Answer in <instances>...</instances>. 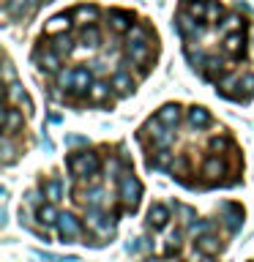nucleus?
<instances>
[{
	"label": "nucleus",
	"mask_w": 254,
	"mask_h": 262,
	"mask_svg": "<svg viewBox=\"0 0 254 262\" xmlns=\"http://www.w3.org/2000/svg\"><path fill=\"white\" fill-rule=\"evenodd\" d=\"M96 82V74L85 69V66H71V69H66L57 74V88H63L66 93H77V96H88V90L93 88Z\"/></svg>",
	"instance_id": "f257e3e1"
},
{
	"label": "nucleus",
	"mask_w": 254,
	"mask_h": 262,
	"mask_svg": "<svg viewBox=\"0 0 254 262\" xmlns=\"http://www.w3.org/2000/svg\"><path fill=\"white\" fill-rule=\"evenodd\" d=\"M118 200H120V205H123V210L126 213H134L137 208H139V200H142V183L137 180V175H134V169H126L120 175V180L118 183Z\"/></svg>",
	"instance_id": "f03ea898"
},
{
	"label": "nucleus",
	"mask_w": 254,
	"mask_h": 262,
	"mask_svg": "<svg viewBox=\"0 0 254 262\" xmlns=\"http://www.w3.org/2000/svg\"><path fill=\"white\" fill-rule=\"evenodd\" d=\"M33 60H36V66L44 74H52V77H57V74L63 71V55H57L52 47H49V38L41 36L38 38V47L33 49Z\"/></svg>",
	"instance_id": "7ed1b4c3"
},
{
	"label": "nucleus",
	"mask_w": 254,
	"mask_h": 262,
	"mask_svg": "<svg viewBox=\"0 0 254 262\" xmlns=\"http://www.w3.org/2000/svg\"><path fill=\"white\" fill-rule=\"evenodd\" d=\"M85 227L98 241H110L115 235V216L107 210H85Z\"/></svg>",
	"instance_id": "20e7f679"
},
{
	"label": "nucleus",
	"mask_w": 254,
	"mask_h": 262,
	"mask_svg": "<svg viewBox=\"0 0 254 262\" xmlns=\"http://www.w3.org/2000/svg\"><path fill=\"white\" fill-rule=\"evenodd\" d=\"M107 25H110V30L115 36H129L137 28V16L126 11V8H110L107 11Z\"/></svg>",
	"instance_id": "39448f33"
},
{
	"label": "nucleus",
	"mask_w": 254,
	"mask_h": 262,
	"mask_svg": "<svg viewBox=\"0 0 254 262\" xmlns=\"http://www.w3.org/2000/svg\"><path fill=\"white\" fill-rule=\"evenodd\" d=\"M57 237H60V243H77V237L85 232V224L77 219V216H71V213H60V219H57Z\"/></svg>",
	"instance_id": "423d86ee"
},
{
	"label": "nucleus",
	"mask_w": 254,
	"mask_h": 262,
	"mask_svg": "<svg viewBox=\"0 0 254 262\" xmlns=\"http://www.w3.org/2000/svg\"><path fill=\"white\" fill-rule=\"evenodd\" d=\"M71 16H74V25H77V28H90V25H98L101 8L93 6V3H79V6L71 8Z\"/></svg>",
	"instance_id": "0eeeda50"
},
{
	"label": "nucleus",
	"mask_w": 254,
	"mask_h": 262,
	"mask_svg": "<svg viewBox=\"0 0 254 262\" xmlns=\"http://www.w3.org/2000/svg\"><path fill=\"white\" fill-rule=\"evenodd\" d=\"M112 82H104V79H96L93 82V88L88 90V96H85V101L88 104H93V106H107V104H112Z\"/></svg>",
	"instance_id": "6e6552de"
},
{
	"label": "nucleus",
	"mask_w": 254,
	"mask_h": 262,
	"mask_svg": "<svg viewBox=\"0 0 254 262\" xmlns=\"http://www.w3.org/2000/svg\"><path fill=\"white\" fill-rule=\"evenodd\" d=\"M110 82H112V88H115V93H118V96H129V93H134V88H137V79L131 77V71L126 69V63H120L118 69H115Z\"/></svg>",
	"instance_id": "1a4fd4ad"
},
{
	"label": "nucleus",
	"mask_w": 254,
	"mask_h": 262,
	"mask_svg": "<svg viewBox=\"0 0 254 262\" xmlns=\"http://www.w3.org/2000/svg\"><path fill=\"white\" fill-rule=\"evenodd\" d=\"M170 219H172V210H170V205H164V202H156V205H151V210H147V227H151L153 232L167 229Z\"/></svg>",
	"instance_id": "9d476101"
},
{
	"label": "nucleus",
	"mask_w": 254,
	"mask_h": 262,
	"mask_svg": "<svg viewBox=\"0 0 254 262\" xmlns=\"http://www.w3.org/2000/svg\"><path fill=\"white\" fill-rule=\"evenodd\" d=\"M249 30V28H246ZM246 30H238V33H227L224 36V55L229 57V60H238V57H243L246 52Z\"/></svg>",
	"instance_id": "9b49d317"
},
{
	"label": "nucleus",
	"mask_w": 254,
	"mask_h": 262,
	"mask_svg": "<svg viewBox=\"0 0 254 262\" xmlns=\"http://www.w3.org/2000/svg\"><path fill=\"white\" fill-rule=\"evenodd\" d=\"M74 16L71 11H63V14H55L52 19L44 25V36H63V33H71V22Z\"/></svg>",
	"instance_id": "f8f14e48"
},
{
	"label": "nucleus",
	"mask_w": 254,
	"mask_h": 262,
	"mask_svg": "<svg viewBox=\"0 0 254 262\" xmlns=\"http://www.w3.org/2000/svg\"><path fill=\"white\" fill-rule=\"evenodd\" d=\"M156 120L161 123V126H167V128H178V123L183 120V106H178V104H164L159 112H156Z\"/></svg>",
	"instance_id": "ddd939ff"
},
{
	"label": "nucleus",
	"mask_w": 254,
	"mask_h": 262,
	"mask_svg": "<svg viewBox=\"0 0 254 262\" xmlns=\"http://www.w3.org/2000/svg\"><path fill=\"white\" fill-rule=\"evenodd\" d=\"M25 128V118H22V110H16V106H11V104H6V126H3V131H6V137H16L19 131Z\"/></svg>",
	"instance_id": "4468645a"
},
{
	"label": "nucleus",
	"mask_w": 254,
	"mask_h": 262,
	"mask_svg": "<svg viewBox=\"0 0 254 262\" xmlns=\"http://www.w3.org/2000/svg\"><path fill=\"white\" fill-rule=\"evenodd\" d=\"M186 120H188V126H194V128L213 126V115L205 110V106H188V110H186Z\"/></svg>",
	"instance_id": "2eb2a0df"
},
{
	"label": "nucleus",
	"mask_w": 254,
	"mask_h": 262,
	"mask_svg": "<svg viewBox=\"0 0 254 262\" xmlns=\"http://www.w3.org/2000/svg\"><path fill=\"white\" fill-rule=\"evenodd\" d=\"M221 210L227 213V216H224L227 232H229V235H235L238 229H241V224H243V210L238 208V205H232V202H224V205H221Z\"/></svg>",
	"instance_id": "dca6fc26"
},
{
	"label": "nucleus",
	"mask_w": 254,
	"mask_h": 262,
	"mask_svg": "<svg viewBox=\"0 0 254 262\" xmlns=\"http://www.w3.org/2000/svg\"><path fill=\"white\" fill-rule=\"evenodd\" d=\"M36 219H38L41 227H55L57 219H60V210H57L55 202H44V205L36 208Z\"/></svg>",
	"instance_id": "f3484780"
},
{
	"label": "nucleus",
	"mask_w": 254,
	"mask_h": 262,
	"mask_svg": "<svg viewBox=\"0 0 254 262\" xmlns=\"http://www.w3.org/2000/svg\"><path fill=\"white\" fill-rule=\"evenodd\" d=\"M41 194L47 196L49 202H60L63 200V180L60 178H47V180H41Z\"/></svg>",
	"instance_id": "a211bd4d"
},
{
	"label": "nucleus",
	"mask_w": 254,
	"mask_h": 262,
	"mask_svg": "<svg viewBox=\"0 0 254 262\" xmlns=\"http://www.w3.org/2000/svg\"><path fill=\"white\" fill-rule=\"evenodd\" d=\"M194 243H197V251L205 254V257H213V254H219V251H221V241H219V237L213 235V232L200 235Z\"/></svg>",
	"instance_id": "6ab92c4d"
},
{
	"label": "nucleus",
	"mask_w": 254,
	"mask_h": 262,
	"mask_svg": "<svg viewBox=\"0 0 254 262\" xmlns=\"http://www.w3.org/2000/svg\"><path fill=\"white\" fill-rule=\"evenodd\" d=\"M47 38H49V47H52L57 55H63V57H69L74 49H77V47H74L71 33H63V36H47Z\"/></svg>",
	"instance_id": "aec40b11"
},
{
	"label": "nucleus",
	"mask_w": 254,
	"mask_h": 262,
	"mask_svg": "<svg viewBox=\"0 0 254 262\" xmlns=\"http://www.w3.org/2000/svg\"><path fill=\"white\" fill-rule=\"evenodd\" d=\"M79 44L85 49H96L101 44V30L98 25H90V28H79Z\"/></svg>",
	"instance_id": "412c9836"
},
{
	"label": "nucleus",
	"mask_w": 254,
	"mask_h": 262,
	"mask_svg": "<svg viewBox=\"0 0 254 262\" xmlns=\"http://www.w3.org/2000/svg\"><path fill=\"white\" fill-rule=\"evenodd\" d=\"M41 145H44L47 150H52V139H49V137H41Z\"/></svg>",
	"instance_id": "4be33fe9"
},
{
	"label": "nucleus",
	"mask_w": 254,
	"mask_h": 262,
	"mask_svg": "<svg viewBox=\"0 0 254 262\" xmlns=\"http://www.w3.org/2000/svg\"><path fill=\"white\" fill-rule=\"evenodd\" d=\"M44 3H49V0H44Z\"/></svg>",
	"instance_id": "5701e85b"
}]
</instances>
